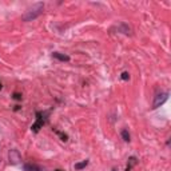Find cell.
Wrapping results in <instances>:
<instances>
[{"instance_id":"obj_5","label":"cell","mask_w":171,"mask_h":171,"mask_svg":"<svg viewBox=\"0 0 171 171\" xmlns=\"http://www.w3.org/2000/svg\"><path fill=\"white\" fill-rule=\"evenodd\" d=\"M24 171H44V169L38 165H32V163H25Z\"/></svg>"},{"instance_id":"obj_11","label":"cell","mask_w":171,"mask_h":171,"mask_svg":"<svg viewBox=\"0 0 171 171\" xmlns=\"http://www.w3.org/2000/svg\"><path fill=\"white\" fill-rule=\"evenodd\" d=\"M56 134H59V135L61 136V140L63 142H67V135H65V134H61V132H59V131H56Z\"/></svg>"},{"instance_id":"obj_4","label":"cell","mask_w":171,"mask_h":171,"mask_svg":"<svg viewBox=\"0 0 171 171\" xmlns=\"http://www.w3.org/2000/svg\"><path fill=\"white\" fill-rule=\"evenodd\" d=\"M9 163L11 165H17V163H20L21 162V155H20V152L15 150V148H12V150L9 151Z\"/></svg>"},{"instance_id":"obj_1","label":"cell","mask_w":171,"mask_h":171,"mask_svg":"<svg viewBox=\"0 0 171 171\" xmlns=\"http://www.w3.org/2000/svg\"><path fill=\"white\" fill-rule=\"evenodd\" d=\"M43 11H44V4H43V3H36L35 6H32V8H30L23 16H21V20L32 21V20L38 19V17L43 13Z\"/></svg>"},{"instance_id":"obj_13","label":"cell","mask_w":171,"mask_h":171,"mask_svg":"<svg viewBox=\"0 0 171 171\" xmlns=\"http://www.w3.org/2000/svg\"><path fill=\"white\" fill-rule=\"evenodd\" d=\"M2 87H3V86H2V83H0V90H2Z\"/></svg>"},{"instance_id":"obj_10","label":"cell","mask_w":171,"mask_h":171,"mask_svg":"<svg viewBox=\"0 0 171 171\" xmlns=\"http://www.w3.org/2000/svg\"><path fill=\"white\" fill-rule=\"evenodd\" d=\"M121 78L123 79V80H128V79H130V74H128V72H123Z\"/></svg>"},{"instance_id":"obj_9","label":"cell","mask_w":171,"mask_h":171,"mask_svg":"<svg viewBox=\"0 0 171 171\" xmlns=\"http://www.w3.org/2000/svg\"><path fill=\"white\" fill-rule=\"evenodd\" d=\"M87 165H88V161H83L80 163H76V165H75V170H82V169H84Z\"/></svg>"},{"instance_id":"obj_3","label":"cell","mask_w":171,"mask_h":171,"mask_svg":"<svg viewBox=\"0 0 171 171\" xmlns=\"http://www.w3.org/2000/svg\"><path fill=\"white\" fill-rule=\"evenodd\" d=\"M44 123H46L44 114H43V112H36V122H35V125H32L31 130L34 131V132H38V131L43 127V125H44Z\"/></svg>"},{"instance_id":"obj_8","label":"cell","mask_w":171,"mask_h":171,"mask_svg":"<svg viewBox=\"0 0 171 171\" xmlns=\"http://www.w3.org/2000/svg\"><path fill=\"white\" fill-rule=\"evenodd\" d=\"M121 135H122V138H123V140H125V142H130L131 140L130 139V134H128V131H127V130H122Z\"/></svg>"},{"instance_id":"obj_12","label":"cell","mask_w":171,"mask_h":171,"mask_svg":"<svg viewBox=\"0 0 171 171\" xmlns=\"http://www.w3.org/2000/svg\"><path fill=\"white\" fill-rule=\"evenodd\" d=\"M15 99H21V96L19 95V94H15Z\"/></svg>"},{"instance_id":"obj_14","label":"cell","mask_w":171,"mask_h":171,"mask_svg":"<svg viewBox=\"0 0 171 171\" xmlns=\"http://www.w3.org/2000/svg\"><path fill=\"white\" fill-rule=\"evenodd\" d=\"M111 171H118V170H116V169H114V170H111Z\"/></svg>"},{"instance_id":"obj_6","label":"cell","mask_w":171,"mask_h":171,"mask_svg":"<svg viewBox=\"0 0 171 171\" xmlns=\"http://www.w3.org/2000/svg\"><path fill=\"white\" fill-rule=\"evenodd\" d=\"M52 58H55V59L60 60V61H70V56L64 55V54H60V52H54Z\"/></svg>"},{"instance_id":"obj_15","label":"cell","mask_w":171,"mask_h":171,"mask_svg":"<svg viewBox=\"0 0 171 171\" xmlns=\"http://www.w3.org/2000/svg\"><path fill=\"white\" fill-rule=\"evenodd\" d=\"M56 171H60V170H56Z\"/></svg>"},{"instance_id":"obj_7","label":"cell","mask_w":171,"mask_h":171,"mask_svg":"<svg viewBox=\"0 0 171 171\" xmlns=\"http://www.w3.org/2000/svg\"><path fill=\"white\" fill-rule=\"evenodd\" d=\"M136 165V158L135 156H131V158L128 159V165H127V169H126V171H130L131 169H132L134 166Z\"/></svg>"},{"instance_id":"obj_2","label":"cell","mask_w":171,"mask_h":171,"mask_svg":"<svg viewBox=\"0 0 171 171\" xmlns=\"http://www.w3.org/2000/svg\"><path fill=\"white\" fill-rule=\"evenodd\" d=\"M167 99H169V92H161V94H158V95L155 96L154 102H152V108L155 110V108L163 106V104L167 102Z\"/></svg>"}]
</instances>
